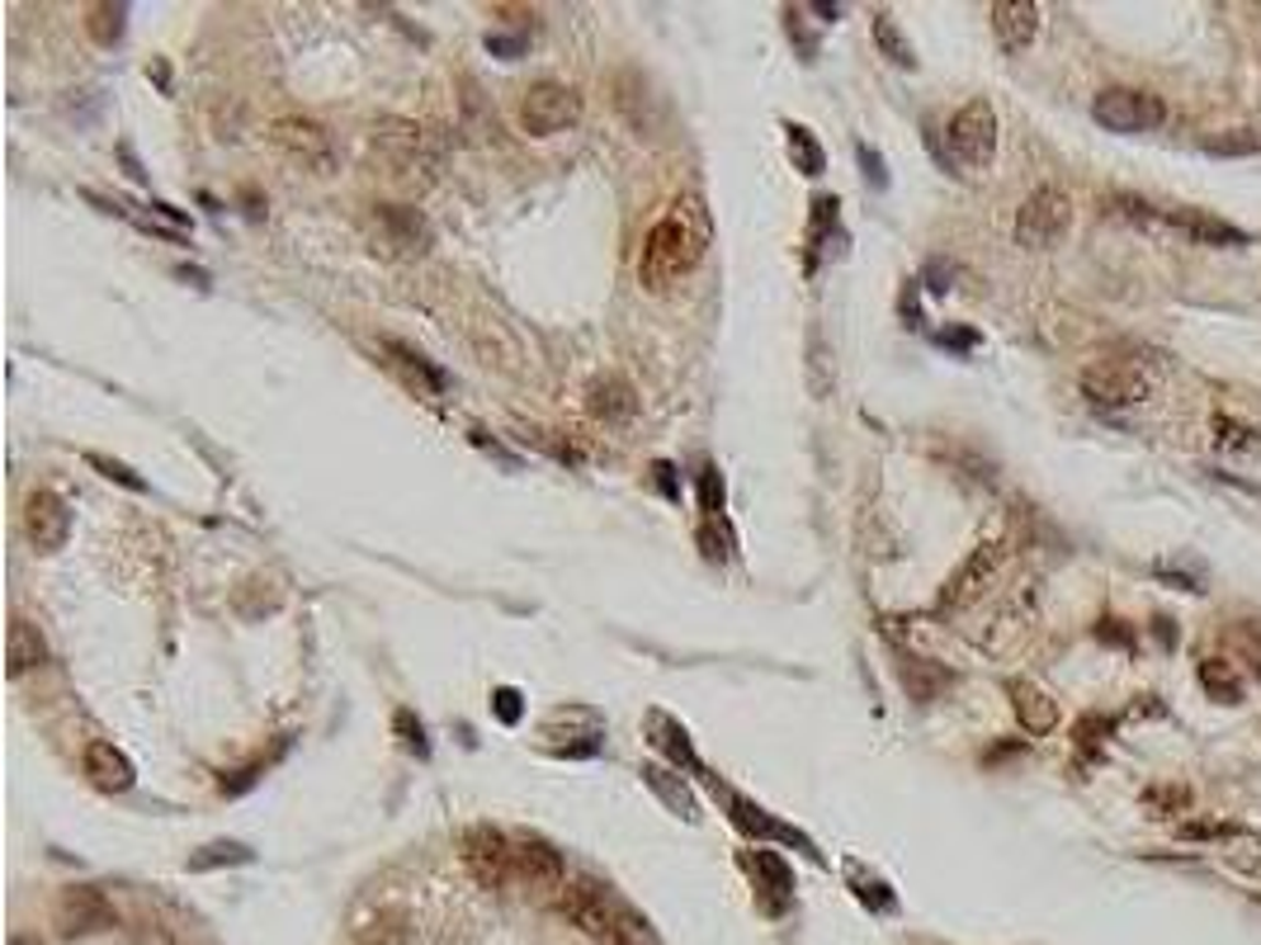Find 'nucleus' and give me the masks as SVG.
I'll list each match as a JSON object with an SVG mask.
<instances>
[{"mask_svg": "<svg viewBox=\"0 0 1261 945\" xmlns=\"http://www.w3.org/2000/svg\"><path fill=\"white\" fill-rule=\"evenodd\" d=\"M634 388L624 383V378H601V383L591 388V412L601 416V421H624V416H634Z\"/></svg>", "mask_w": 1261, "mask_h": 945, "instance_id": "obj_21", "label": "nucleus"}, {"mask_svg": "<svg viewBox=\"0 0 1261 945\" xmlns=\"http://www.w3.org/2000/svg\"><path fill=\"white\" fill-rule=\"evenodd\" d=\"M1234 653L1248 662L1252 676L1261 681V620H1238L1234 624Z\"/></svg>", "mask_w": 1261, "mask_h": 945, "instance_id": "obj_28", "label": "nucleus"}, {"mask_svg": "<svg viewBox=\"0 0 1261 945\" xmlns=\"http://www.w3.org/2000/svg\"><path fill=\"white\" fill-rule=\"evenodd\" d=\"M790 152H794V162L803 166V176H817V170H823V147L813 142L808 129H790Z\"/></svg>", "mask_w": 1261, "mask_h": 945, "instance_id": "obj_32", "label": "nucleus"}, {"mask_svg": "<svg viewBox=\"0 0 1261 945\" xmlns=\"http://www.w3.org/2000/svg\"><path fill=\"white\" fill-rule=\"evenodd\" d=\"M577 119H581V94L562 81H534L525 100H520V123H525L529 137H554Z\"/></svg>", "mask_w": 1261, "mask_h": 945, "instance_id": "obj_7", "label": "nucleus"}, {"mask_svg": "<svg viewBox=\"0 0 1261 945\" xmlns=\"http://www.w3.org/2000/svg\"><path fill=\"white\" fill-rule=\"evenodd\" d=\"M398 729L406 733V737H402V743H406V747H412V752H421V756H425V733H421V723H412V714H406V709H402V714H398Z\"/></svg>", "mask_w": 1261, "mask_h": 945, "instance_id": "obj_39", "label": "nucleus"}, {"mask_svg": "<svg viewBox=\"0 0 1261 945\" xmlns=\"http://www.w3.org/2000/svg\"><path fill=\"white\" fill-rule=\"evenodd\" d=\"M1172 227L1181 236H1191V242L1201 246H1242L1248 236H1242L1234 223H1224V218H1209V213H1195V209H1181L1172 213Z\"/></svg>", "mask_w": 1261, "mask_h": 945, "instance_id": "obj_19", "label": "nucleus"}, {"mask_svg": "<svg viewBox=\"0 0 1261 945\" xmlns=\"http://www.w3.org/2000/svg\"><path fill=\"white\" fill-rule=\"evenodd\" d=\"M373 152L398 170V176H431L439 166V147L431 129H421L412 119H383L373 129Z\"/></svg>", "mask_w": 1261, "mask_h": 945, "instance_id": "obj_3", "label": "nucleus"}, {"mask_svg": "<svg viewBox=\"0 0 1261 945\" xmlns=\"http://www.w3.org/2000/svg\"><path fill=\"white\" fill-rule=\"evenodd\" d=\"M1215 440H1219L1224 449H1252V445H1257V425L1219 412V416H1215Z\"/></svg>", "mask_w": 1261, "mask_h": 945, "instance_id": "obj_31", "label": "nucleus"}, {"mask_svg": "<svg viewBox=\"0 0 1261 945\" xmlns=\"http://www.w3.org/2000/svg\"><path fill=\"white\" fill-rule=\"evenodd\" d=\"M756 875L766 879V885H756V889H770V912H784V903H790V893H794V875H790V865H784L775 850H756Z\"/></svg>", "mask_w": 1261, "mask_h": 945, "instance_id": "obj_22", "label": "nucleus"}, {"mask_svg": "<svg viewBox=\"0 0 1261 945\" xmlns=\"http://www.w3.org/2000/svg\"><path fill=\"white\" fill-rule=\"evenodd\" d=\"M5 662H10V676H24V671H34L47 662L43 634L29 620H20V614L10 620V634H5Z\"/></svg>", "mask_w": 1261, "mask_h": 945, "instance_id": "obj_18", "label": "nucleus"}, {"mask_svg": "<svg viewBox=\"0 0 1261 945\" xmlns=\"http://www.w3.org/2000/svg\"><path fill=\"white\" fill-rule=\"evenodd\" d=\"M369 232H373V246L383 251V256L412 260V256H425V251H431V223H425L416 209H406V203H373Z\"/></svg>", "mask_w": 1261, "mask_h": 945, "instance_id": "obj_6", "label": "nucleus"}, {"mask_svg": "<svg viewBox=\"0 0 1261 945\" xmlns=\"http://www.w3.org/2000/svg\"><path fill=\"white\" fill-rule=\"evenodd\" d=\"M256 850L242 842H209L199 856H189V870H213V865H250Z\"/></svg>", "mask_w": 1261, "mask_h": 945, "instance_id": "obj_24", "label": "nucleus"}, {"mask_svg": "<svg viewBox=\"0 0 1261 945\" xmlns=\"http://www.w3.org/2000/svg\"><path fill=\"white\" fill-rule=\"evenodd\" d=\"M874 43L884 47V57L897 62V67H912V62H917V57H912V43L897 34V24L889 20V14H874Z\"/></svg>", "mask_w": 1261, "mask_h": 945, "instance_id": "obj_27", "label": "nucleus"}, {"mask_svg": "<svg viewBox=\"0 0 1261 945\" xmlns=\"http://www.w3.org/2000/svg\"><path fill=\"white\" fill-rule=\"evenodd\" d=\"M515 875L525 879L534 893H554L567 885V865H562V850L548 846L544 837H520L515 842Z\"/></svg>", "mask_w": 1261, "mask_h": 945, "instance_id": "obj_12", "label": "nucleus"}, {"mask_svg": "<svg viewBox=\"0 0 1261 945\" xmlns=\"http://www.w3.org/2000/svg\"><path fill=\"white\" fill-rule=\"evenodd\" d=\"M1096 638H1101V643H1120V648H1134V634H1129L1120 620H1101V624H1096Z\"/></svg>", "mask_w": 1261, "mask_h": 945, "instance_id": "obj_38", "label": "nucleus"}, {"mask_svg": "<svg viewBox=\"0 0 1261 945\" xmlns=\"http://www.w3.org/2000/svg\"><path fill=\"white\" fill-rule=\"evenodd\" d=\"M10 945H38V941H29V936H14Z\"/></svg>", "mask_w": 1261, "mask_h": 945, "instance_id": "obj_44", "label": "nucleus"}, {"mask_svg": "<svg viewBox=\"0 0 1261 945\" xmlns=\"http://www.w3.org/2000/svg\"><path fill=\"white\" fill-rule=\"evenodd\" d=\"M496 714L506 719V723L520 719V696H515V690H496Z\"/></svg>", "mask_w": 1261, "mask_h": 945, "instance_id": "obj_40", "label": "nucleus"}, {"mask_svg": "<svg viewBox=\"0 0 1261 945\" xmlns=\"http://www.w3.org/2000/svg\"><path fill=\"white\" fill-rule=\"evenodd\" d=\"M1002 558H1006V548H1002V544H983V548H973L969 563L959 567V572H955L950 581H945L940 605H969L973 596H983V591L992 587V577L1002 572Z\"/></svg>", "mask_w": 1261, "mask_h": 945, "instance_id": "obj_13", "label": "nucleus"}, {"mask_svg": "<svg viewBox=\"0 0 1261 945\" xmlns=\"http://www.w3.org/2000/svg\"><path fill=\"white\" fill-rule=\"evenodd\" d=\"M1092 119L1111 133H1153L1168 123V104L1158 90L1143 86H1111L1092 100Z\"/></svg>", "mask_w": 1261, "mask_h": 945, "instance_id": "obj_2", "label": "nucleus"}, {"mask_svg": "<svg viewBox=\"0 0 1261 945\" xmlns=\"http://www.w3.org/2000/svg\"><path fill=\"white\" fill-rule=\"evenodd\" d=\"M24 534H29V544H34L38 554H57V548L67 544V534H71L67 501H62L57 492H47V487L29 492V501H24Z\"/></svg>", "mask_w": 1261, "mask_h": 945, "instance_id": "obj_11", "label": "nucleus"}, {"mask_svg": "<svg viewBox=\"0 0 1261 945\" xmlns=\"http://www.w3.org/2000/svg\"><path fill=\"white\" fill-rule=\"evenodd\" d=\"M1162 581H1172V587H1186V591H1201L1195 587V577H1181V572H1158Z\"/></svg>", "mask_w": 1261, "mask_h": 945, "instance_id": "obj_42", "label": "nucleus"}, {"mask_svg": "<svg viewBox=\"0 0 1261 945\" xmlns=\"http://www.w3.org/2000/svg\"><path fill=\"white\" fill-rule=\"evenodd\" d=\"M1148 803L1158 809V818H1172V813H1181L1191 803V790H1186V785H1162V790H1148Z\"/></svg>", "mask_w": 1261, "mask_h": 945, "instance_id": "obj_33", "label": "nucleus"}, {"mask_svg": "<svg viewBox=\"0 0 1261 945\" xmlns=\"http://www.w3.org/2000/svg\"><path fill=\"white\" fill-rule=\"evenodd\" d=\"M464 860H468V870L478 885L501 889L515 875V842L501 827L478 823V827H468V837H464Z\"/></svg>", "mask_w": 1261, "mask_h": 945, "instance_id": "obj_10", "label": "nucleus"}, {"mask_svg": "<svg viewBox=\"0 0 1261 945\" xmlns=\"http://www.w3.org/2000/svg\"><path fill=\"white\" fill-rule=\"evenodd\" d=\"M1209 156H1257L1261 152V137L1252 129H1234V133H1219L1205 142Z\"/></svg>", "mask_w": 1261, "mask_h": 945, "instance_id": "obj_29", "label": "nucleus"}, {"mask_svg": "<svg viewBox=\"0 0 1261 945\" xmlns=\"http://www.w3.org/2000/svg\"><path fill=\"white\" fill-rule=\"evenodd\" d=\"M383 345H388V351H392V355H398V359H402V365H406V369H412L416 378H425V388H435V392H439V388H445V374H439V369H435V365H431V359H425L421 351H412V345H402V341H383Z\"/></svg>", "mask_w": 1261, "mask_h": 945, "instance_id": "obj_30", "label": "nucleus"}, {"mask_svg": "<svg viewBox=\"0 0 1261 945\" xmlns=\"http://www.w3.org/2000/svg\"><path fill=\"white\" fill-rule=\"evenodd\" d=\"M704 246H708V213L700 199H676L667 213L657 218L643 236V251H638V284L652 293H667L676 289L695 265L704 260Z\"/></svg>", "mask_w": 1261, "mask_h": 945, "instance_id": "obj_1", "label": "nucleus"}, {"mask_svg": "<svg viewBox=\"0 0 1261 945\" xmlns=\"http://www.w3.org/2000/svg\"><path fill=\"white\" fill-rule=\"evenodd\" d=\"M1106 733H1111V723H1106V719H1082V723H1078V747H1082V752H1092Z\"/></svg>", "mask_w": 1261, "mask_h": 945, "instance_id": "obj_37", "label": "nucleus"}, {"mask_svg": "<svg viewBox=\"0 0 1261 945\" xmlns=\"http://www.w3.org/2000/svg\"><path fill=\"white\" fill-rule=\"evenodd\" d=\"M1201 686H1205V696H1209V700H1219V704H1242V681H1238L1234 662H1224V657H1205V662H1201Z\"/></svg>", "mask_w": 1261, "mask_h": 945, "instance_id": "obj_23", "label": "nucleus"}, {"mask_svg": "<svg viewBox=\"0 0 1261 945\" xmlns=\"http://www.w3.org/2000/svg\"><path fill=\"white\" fill-rule=\"evenodd\" d=\"M359 945H406V926L398 912H373V918L355 932Z\"/></svg>", "mask_w": 1261, "mask_h": 945, "instance_id": "obj_25", "label": "nucleus"}, {"mask_svg": "<svg viewBox=\"0 0 1261 945\" xmlns=\"http://www.w3.org/2000/svg\"><path fill=\"white\" fill-rule=\"evenodd\" d=\"M270 142L289 156L293 166L312 170V176H326V170H336V142H331V133L322 129L317 119H303V114H283L270 123Z\"/></svg>", "mask_w": 1261, "mask_h": 945, "instance_id": "obj_5", "label": "nucleus"}, {"mask_svg": "<svg viewBox=\"0 0 1261 945\" xmlns=\"http://www.w3.org/2000/svg\"><path fill=\"white\" fill-rule=\"evenodd\" d=\"M1073 227V199L1059 185H1039L1016 213V242L1026 251H1045Z\"/></svg>", "mask_w": 1261, "mask_h": 945, "instance_id": "obj_4", "label": "nucleus"}, {"mask_svg": "<svg viewBox=\"0 0 1261 945\" xmlns=\"http://www.w3.org/2000/svg\"><path fill=\"white\" fill-rule=\"evenodd\" d=\"M86 776L100 785V790L119 794V790H129V785L137 780V770H133V761H129V756H123L114 743H90V747H86Z\"/></svg>", "mask_w": 1261, "mask_h": 945, "instance_id": "obj_17", "label": "nucleus"}, {"mask_svg": "<svg viewBox=\"0 0 1261 945\" xmlns=\"http://www.w3.org/2000/svg\"><path fill=\"white\" fill-rule=\"evenodd\" d=\"M90 464L100 468L109 482H123V487H133V492H142V487H147V482H142V478H137V472H133L129 464H114V459H104V454H90Z\"/></svg>", "mask_w": 1261, "mask_h": 945, "instance_id": "obj_34", "label": "nucleus"}, {"mask_svg": "<svg viewBox=\"0 0 1261 945\" xmlns=\"http://www.w3.org/2000/svg\"><path fill=\"white\" fill-rule=\"evenodd\" d=\"M940 341H945V345H973V341H979V336H973V331H945V336H940Z\"/></svg>", "mask_w": 1261, "mask_h": 945, "instance_id": "obj_41", "label": "nucleus"}, {"mask_svg": "<svg viewBox=\"0 0 1261 945\" xmlns=\"http://www.w3.org/2000/svg\"><path fill=\"white\" fill-rule=\"evenodd\" d=\"M1082 392L1092 407H1106V412H1115V407H1139L1148 392H1153V383L1134 369V365H1120V359H1101V365L1082 369Z\"/></svg>", "mask_w": 1261, "mask_h": 945, "instance_id": "obj_9", "label": "nucleus"}, {"mask_svg": "<svg viewBox=\"0 0 1261 945\" xmlns=\"http://www.w3.org/2000/svg\"><path fill=\"white\" fill-rule=\"evenodd\" d=\"M1006 696H1012V709L1020 719V729H1026L1030 737H1045L1059 729V700L1049 696V690H1039L1035 681H1012L1006 686Z\"/></svg>", "mask_w": 1261, "mask_h": 945, "instance_id": "obj_15", "label": "nucleus"}, {"mask_svg": "<svg viewBox=\"0 0 1261 945\" xmlns=\"http://www.w3.org/2000/svg\"><path fill=\"white\" fill-rule=\"evenodd\" d=\"M987 14H992V34H997V43L1006 47V53H1026V47L1035 43V34H1039V5H1035V0H997Z\"/></svg>", "mask_w": 1261, "mask_h": 945, "instance_id": "obj_14", "label": "nucleus"}, {"mask_svg": "<svg viewBox=\"0 0 1261 945\" xmlns=\"http://www.w3.org/2000/svg\"><path fill=\"white\" fill-rule=\"evenodd\" d=\"M1176 832H1181V837H1191V842H1205V837H1234V827H1228V823H1181Z\"/></svg>", "mask_w": 1261, "mask_h": 945, "instance_id": "obj_36", "label": "nucleus"}, {"mask_svg": "<svg viewBox=\"0 0 1261 945\" xmlns=\"http://www.w3.org/2000/svg\"><path fill=\"white\" fill-rule=\"evenodd\" d=\"M945 137H950V152L964 166H987L992 156H997V114H992V104L969 100L964 109H955Z\"/></svg>", "mask_w": 1261, "mask_h": 945, "instance_id": "obj_8", "label": "nucleus"}, {"mask_svg": "<svg viewBox=\"0 0 1261 945\" xmlns=\"http://www.w3.org/2000/svg\"><path fill=\"white\" fill-rule=\"evenodd\" d=\"M62 922H67V932H104V926H114V908L104 903V893L94 889H67L62 893Z\"/></svg>", "mask_w": 1261, "mask_h": 945, "instance_id": "obj_16", "label": "nucleus"}, {"mask_svg": "<svg viewBox=\"0 0 1261 945\" xmlns=\"http://www.w3.org/2000/svg\"><path fill=\"white\" fill-rule=\"evenodd\" d=\"M1158 638H1162V643H1168V648H1172V620H1158Z\"/></svg>", "mask_w": 1261, "mask_h": 945, "instance_id": "obj_43", "label": "nucleus"}, {"mask_svg": "<svg viewBox=\"0 0 1261 945\" xmlns=\"http://www.w3.org/2000/svg\"><path fill=\"white\" fill-rule=\"evenodd\" d=\"M652 723H657L661 733H667V737H657V743L667 747V752L676 756V761H695V756H690V743H685V733H681V729H671V723L661 719V714H652Z\"/></svg>", "mask_w": 1261, "mask_h": 945, "instance_id": "obj_35", "label": "nucleus"}, {"mask_svg": "<svg viewBox=\"0 0 1261 945\" xmlns=\"http://www.w3.org/2000/svg\"><path fill=\"white\" fill-rule=\"evenodd\" d=\"M123 20H129V5H94L90 10V38L100 47H114L123 38Z\"/></svg>", "mask_w": 1261, "mask_h": 945, "instance_id": "obj_26", "label": "nucleus"}, {"mask_svg": "<svg viewBox=\"0 0 1261 945\" xmlns=\"http://www.w3.org/2000/svg\"><path fill=\"white\" fill-rule=\"evenodd\" d=\"M562 908L572 912V922L581 926V932H591V936H610L614 941V918H610V908H605V893H595V889H572V893H562Z\"/></svg>", "mask_w": 1261, "mask_h": 945, "instance_id": "obj_20", "label": "nucleus"}]
</instances>
